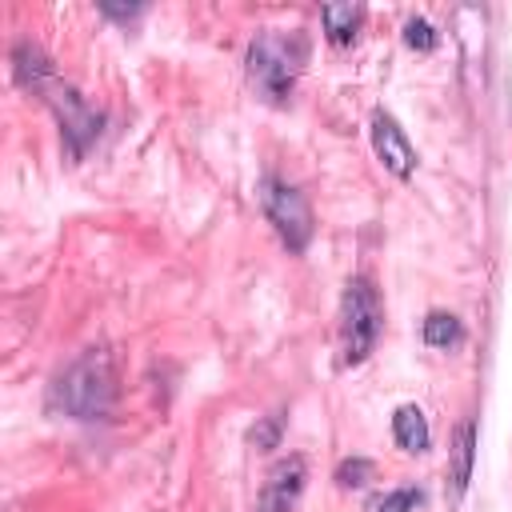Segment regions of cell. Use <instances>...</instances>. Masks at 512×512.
Instances as JSON below:
<instances>
[{
	"instance_id": "cell-2",
	"label": "cell",
	"mask_w": 512,
	"mask_h": 512,
	"mask_svg": "<svg viewBox=\"0 0 512 512\" xmlns=\"http://www.w3.org/2000/svg\"><path fill=\"white\" fill-rule=\"evenodd\" d=\"M52 396L72 420H100L116 400V372L108 352L88 348L80 360H72L68 372L56 380Z\"/></svg>"
},
{
	"instance_id": "cell-7",
	"label": "cell",
	"mask_w": 512,
	"mask_h": 512,
	"mask_svg": "<svg viewBox=\"0 0 512 512\" xmlns=\"http://www.w3.org/2000/svg\"><path fill=\"white\" fill-rule=\"evenodd\" d=\"M304 480H308V464L304 456H288V460H276L264 476V488H260V508L256 512H296V500L304 492Z\"/></svg>"
},
{
	"instance_id": "cell-5",
	"label": "cell",
	"mask_w": 512,
	"mask_h": 512,
	"mask_svg": "<svg viewBox=\"0 0 512 512\" xmlns=\"http://www.w3.org/2000/svg\"><path fill=\"white\" fill-rule=\"evenodd\" d=\"M40 96H44L48 108L56 112V124H60V136H64L68 152H72V156H84V152L96 144L100 128H104V112H96L72 84H60V80H52Z\"/></svg>"
},
{
	"instance_id": "cell-6",
	"label": "cell",
	"mask_w": 512,
	"mask_h": 512,
	"mask_svg": "<svg viewBox=\"0 0 512 512\" xmlns=\"http://www.w3.org/2000/svg\"><path fill=\"white\" fill-rule=\"evenodd\" d=\"M368 140H372L376 160H380L396 180H408V176L416 172V148H412V140L404 136V128L396 124V116H388L384 108L372 112V120H368Z\"/></svg>"
},
{
	"instance_id": "cell-4",
	"label": "cell",
	"mask_w": 512,
	"mask_h": 512,
	"mask_svg": "<svg viewBox=\"0 0 512 512\" xmlns=\"http://www.w3.org/2000/svg\"><path fill=\"white\" fill-rule=\"evenodd\" d=\"M256 200H260L268 224L276 228V236L284 240V248L288 252H304L308 240H312V208H308L304 192L292 188L280 176H264L256 184Z\"/></svg>"
},
{
	"instance_id": "cell-3",
	"label": "cell",
	"mask_w": 512,
	"mask_h": 512,
	"mask_svg": "<svg viewBox=\"0 0 512 512\" xmlns=\"http://www.w3.org/2000/svg\"><path fill=\"white\" fill-rule=\"evenodd\" d=\"M384 328V308L368 276H352L340 296V360L360 364L376 348Z\"/></svg>"
},
{
	"instance_id": "cell-8",
	"label": "cell",
	"mask_w": 512,
	"mask_h": 512,
	"mask_svg": "<svg viewBox=\"0 0 512 512\" xmlns=\"http://www.w3.org/2000/svg\"><path fill=\"white\" fill-rule=\"evenodd\" d=\"M12 72H16V80H20L24 88H32V92H44V88L56 80L52 60H48L32 40H20V44L12 48Z\"/></svg>"
},
{
	"instance_id": "cell-9",
	"label": "cell",
	"mask_w": 512,
	"mask_h": 512,
	"mask_svg": "<svg viewBox=\"0 0 512 512\" xmlns=\"http://www.w3.org/2000/svg\"><path fill=\"white\" fill-rule=\"evenodd\" d=\"M392 436L404 452H424L432 444V428H428V416L416 408V404H400L392 412Z\"/></svg>"
},
{
	"instance_id": "cell-12",
	"label": "cell",
	"mask_w": 512,
	"mask_h": 512,
	"mask_svg": "<svg viewBox=\"0 0 512 512\" xmlns=\"http://www.w3.org/2000/svg\"><path fill=\"white\" fill-rule=\"evenodd\" d=\"M420 336H424L428 348H456V344L464 340V324H460L452 312H440V308H436V312L424 316Z\"/></svg>"
},
{
	"instance_id": "cell-14",
	"label": "cell",
	"mask_w": 512,
	"mask_h": 512,
	"mask_svg": "<svg viewBox=\"0 0 512 512\" xmlns=\"http://www.w3.org/2000/svg\"><path fill=\"white\" fill-rule=\"evenodd\" d=\"M368 480H372V460L348 456V460L336 464V484H340V488H364Z\"/></svg>"
},
{
	"instance_id": "cell-1",
	"label": "cell",
	"mask_w": 512,
	"mask_h": 512,
	"mask_svg": "<svg viewBox=\"0 0 512 512\" xmlns=\"http://www.w3.org/2000/svg\"><path fill=\"white\" fill-rule=\"evenodd\" d=\"M308 40L300 32H260L248 44V80L268 104H284L304 72Z\"/></svg>"
},
{
	"instance_id": "cell-10",
	"label": "cell",
	"mask_w": 512,
	"mask_h": 512,
	"mask_svg": "<svg viewBox=\"0 0 512 512\" xmlns=\"http://www.w3.org/2000/svg\"><path fill=\"white\" fill-rule=\"evenodd\" d=\"M320 24H324L328 44L344 48V44L356 40V32H360V24H364V8H360V4H324V8H320Z\"/></svg>"
},
{
	"instance_id": "cell-15",
	"label": "cell",
	"mask_w": 512,
	"mask_h": 512,
	"mask_svg": "<svg viewBox=\"0 0 512 512\" xmlns=\"http://www.w3.org/2000/svg\"><path fill=\"white\" fill-rule=\"evenodd\" d=\"M404 44H408V48H416V52H432V48L440 44V32H436L428 20L412 16V20L404 24Z\"/></svg>"
},
{
	"instance_id": "cell-13",
	"label": "cell",
	"mask_w": 512,
	"mask_h": 512,
	"mask_svg": "<svg viewBox=\"0 0 512 512\" xmlns=\"http://www.w3.org/2000/svg\"><path fill=\"white\" fill-rule=\"evenodd\" d=\"M424 504V492L420 488H392L384 496H376L368 504V512H416Z\"/></svg>"
},
{
	"instance_id": "cell-16",
	"label": "cell",
	"mask_w": 512,
	"mask_h": 512,
	"mask_svg": "<svg viewBox=\"0 0 512 512\" xmlns=\"http://www.w3.org/2000/svg\"><path fill=\"white\" fill-rule=\"evenodd\" d=\"M248 440H252L256 448H276V440H280V420H276V416H268L260 428H252V432H248Z\"/></svg>"
},
{
	"instance_id": "cell-11",
	"label": "cell",
	"mask_w": 512,
	"mask_h": 512,
	"mask_svg": "<svg viewBox=\"0 0 512 512\" xmlns=\"http://www.w3.org/2000/svg\"><path fill=\"white\" fill-rule=\"evenodd\" d=\"M452 488L464 492L468 480H472V464H476V424L472 420H460L456 424V436H452Z\"/></svg>"
},
{
	"instance_id": "cell-17",
	"label": "cell",
	"mask_w": 512,
	"mask_h": 512,
	"mask_svg": "<svg viewBox=\"0 0 512 512\" xmlns=\"http://www.w3.org/2000/svg\"><path fill=\"white\" fill-rule=\"evenodd\" d=\"M100 12L112 16V20H132V16L144 12V4H128V8H120V4H100Z\"/></svg>"
}]
</instances>
